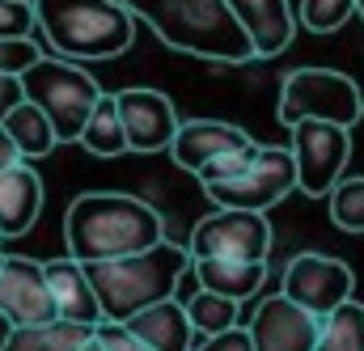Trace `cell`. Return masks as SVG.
Instances as JSON below:
<instances>
[{"label": "cell", "mask_w": 364, "mask_h": 351, "mask_svg": "<svg viewBox=\"0 0 364 351\" xmlns=\"http://www.w3.org/2000/svg\"><path fill=\"white\" fill-rule=\"evenodd\" d=\"M161 212L144 203L140 195L123 190H90L77 195L68 216H64V242L68 254L81 263H102V259H123L136 254L153 242H161Z\"/></svg>", "instance_id": "cell-1"}, {"label": "cell", "mask_w": 364, "mask_h": 351, "mask_svg": "<svg viewBox=\"0 0 364 351\" xmlns=\"http://www.w3.org/2000/svg\"><path fill=\"white\" fill-rule=\"evenodd\" d=\"M153 34L186 55L216 60V64H246L255 60V43L233 17L229 0H123Z\"/></svg>", "instance_id": "cell-2"}, {"label": "cell", "mask_w": 364, "mask_h": 351, "mask_svg": "<svg viewBox=\"0 0 364 351\" xmlns=\"http://www.w3.org/2000/svg\"><path fill=\"white\" fill-rule=\"evenodd\" d=\"M186 266H195L191 250L161 237V242H153V246H144L136 254L85 263V271H90V279H93L102 318L106 322H127L132 313H140V309L174 296V288L186 275Z\"/></svg>", "instance_id": "cell-3"}, {"label": "cell", "mask_w": 364, "mask_h": 351, "mask_svg": "<svg viewBox=\"0 0 364 351\" xmlns=\"http://www.w3.org/2000/svg\"><path fill=\"white\" fill-rule=\"evenodd\" d=\"M34 21L64 60H114L136 38V13L123 0H30Z\"/></svg>", "instance_id": "cell-4"}, {"label": "cell", "mask_w": 364, "mask_h": 351, "mask_svg": "<svg viewBox=\"0 0 364 351\" xmlns=\"http://www.w3.org/2000/svg\"><path fill=\"white\" fill-rule=\"evenodd\" d=\"M21 85H26V97L34 106H43V114L51 119L60 144H77L81 140V127H85V119H90V110L102 89H97V81L77 60L38 55L21 72Z\"/></svg>", "instance_id": "cell-5"}, {"label": "cell", "mask_w": 364, "mask_h": 351, "mask_svg": "<svg viewBox=\"0 0 364 351\" xmlns=\"http://www.w3.org/2000/svg\"><path fill=\"white\" fill-rule=\"evenodd\" d=\"M364 114V97L348 72L335 68H296L279 85V123L292 127L301 119H322V123H343L356 127Z\"/></svg>", "instance_id": "cell-6"}, {"label": "cell", "mask_w": 364, "mask_h": 351, "mask_svg": "<svg viewBox=\"0 0 364 351\" xmlns=\"http://www.w3.org/2000/svg\"><path fill=\"white\" fill-rule=\"evenodd\" d=\"M191 259H250L267 263L272 254V225L263 212L250 207H216L208 212L186 242Z\"/></svg>", "instance_id": "cell-7"}, {"label": "cell", "mask_w": 364, "mask_h": 351, "mask_svg": "<svg viewBox=\"0 0 364 351\" xmlns=\"http://www.w3.org/2000/svg\"><path fill=\"white\" fill-rule=\"evenodd\" d=\"M292 157H296V190L301 195H331L352 157V127L301 119L292 123Z\"/></svg>", "instance_id": "cell-8"}, {"label": "cell", "mask_w": 364, "mask_h": 351, "mask_svg": "<svg viewBox=\"0 0 364 351\" xmlns=\"http://www.w3.org/2000/svg\"><path fill=\"white\" fill-rule=\"evenodd\" d=\"M208 199L216 207H250V212H267L284 195L296 190V157L292 148H259V157L242 170L237 178L225 182H208L203 186Z\"/></svg>", "instance_id": "cell-9"}, {"label": "cell", "mask_w": 364, "mask_h": 351, "mask_svg": "<svg viewBox=\"0 0 364 351\" xmlns=\"http://www.w3.org/2000/svg\"><path fill=\"white\" fill-rule=\"evenodd\" d=\"M352 288H356L352 266L331 259V254L305 250V254H296L292 263L284 266V296H292L296 305H305L318 318H326L331 309L352 301Z\"/></svg>", "instance_id": "cell-10"}, {"label": "cell", "mask_w": 364, "mask_h": 351, "mask_svg": "<svg viewBox=\"0 0 364 351\" xmlns=\"http://www.w3.org/2000/svg\"><path fill=\"white\" fill-rule=\"evenodd\" d=\"M119 119L127 131V153H166L178 136L174 102L161 89H119Z\"/></svg>", "instance_id": "cell-11"}, {"label": "cell", "mask_w": 364, "mask_h": 351, "mask_svg": "<svg viewBox=\"0 0 364 351\" xmlns=\"http://www.w3.org/2000/svg\"><path fill=\"white\" fill-rule=\"evenodd\" d=\"M250 339L255 351H314L318 347V330H322V318L309 313L305 305H296L292 296L275 292L267 296L255 318H250Z\"/></svg>", "instance_id": "cell-12"}, {"label": "cell", "mask_w": 364, "mask_h": 351, "mask_svg": "<svg viewBox=\"0 0 364 351\" xmlns=\"http://www.w3.org/2000/svg\"><path fill=\"white\" fill-rule=\"evenodd\" d=\"M0 309L13 318V326H38L60 318L55 296L47 284V266L21 254H4L0 263Z\"/></svg>", "instance_id": "cell-13"}, {"label": "cell", "mask_w": 364, "mask_h": 351, "mask_svg": "<svg viewBox=\"0 0 364 351\" xmlns=\"http://www.w3.org/2000/svg\"><path fill=\"white\" fill-rule=\"evenodd\" d=\"M250 131L237 127V123H225V119H186L178 123V136L170 144V157L174 166L186 174H199L208 161L225 157V153H237V148H250Z\"/></svg>", "instance_id": "cell-14"}, {"label": "cell", "mask_w": 364, "mask_h": 351, "mask_svg": "<svg viewBox=\"0 0 364 351\" xmlns=\"http://www.w3.org/2000/svg\"><path fill=\"white\" fill-rule=\"evenodd\" d=\"M229 9L242 21V30L250 34L255 60L279 55L296 34V13H292L288 0H229Z\"/></svg>", "instance_id": "cell-15"}, {"label": "cell", "mask_w": 364, "mask_h": 351, "mask_svg": "<svg viewBox=\"0 0 364 351\" xmlns=\"http://www.w3.org/2000/svg\"><path fill=\"white\" fill-rule=\"evenodd\" d=\"M47 266V284H51V296H55V313L68 318V322H85L97 326L102 322V305H97V292H93V279L81 259H51Z\"/></svg>", "instance_id": "cell-16"}, {"label": "cell", "mask_w": 364, "mask_h": 351, "mask_svg": "<svg viewBox=\"0 0 364 351\" xmlns=\"http://www.w3.org/2000/svg\"><path fill=\"white\" fill-rule=\"evenodd\" d=\"M43 212V178L30 161L0 170V237H21Z\"/></svg>", "instance_id": "cell-17"}, {"label": "cell", "mask_w": 364, "mask_h": 351, "mask_svg": "<svg viewBox=\"0 0 364 351\" xmlns=\"http://www.w3.org/2000/svg\"><path fill=\"white\" fill-rule=\"evenodd\" d=\"M127 330L140 335L153 351H191L195 347V326L186 318V305L174 301V296H166V301L132 313L127 318Z\"/></svg>", "instance_id": "cell-18"}, {"label": "cell", "mask_w": 364, "mask_h": 351, "mask_svg": "<svg viewBox=\"0 0 364 351\" xmlns=\"http://www.w3.org/2000/svg\"><path fill=\"white\" fill-rule=\"evenodd\" d=\"M195 279L208 292L233 296V301H250L263 279H267V263H250V259H195Z\"/></svg>", "instance_id": "cell-19"}, {"label": "cell", "mask_w": 364, "mask_h": 351, "mask_svg": "<svg viewBox=\"0 0 364 351\" xmlns=\"http://www.w3.org/2000/svg\"><path fill=\"white\" fill-rule=\"evenodd\" d=\"M77 144L93 157H123L127 153V131H123V119H119V93H97Z\"/></svg>", "instance_id": "cell-20"}, {"label": "cell", "mask_w": 364, "mask_h": 351, "mask_svg": "<svg viewBox=\"0 0 364 351\" xmlns=\"http://www.w3.org/2000/svg\"><path fill=\"white\" fill-rule=\"evenodd\" d=\"M0 123H4V131L13 136V144L21 148V157H26V161H38V157H47V153L60 144V136H55L51 119H47V114H43V106H34L30 97H26V102H17Z\"/></svg>", "instance_id": "cell-21"}, {"label": "cell", "mask_w": 364, "mask_h": 351, "mask_svg": "<svg viewBox=\"0 0 364 351\" xmlns=\"http://www.w3.org/2000/svg\"><path fill=\"white\" fill-rule=\"evenodd\" d=\"M93 335L85 322H68V318H51L38 326H13L9 343L0 351H77Z\"/></svg>", "instance_id": "cell-22"}, {"label": "cell", "mask_w": 364, "mask_h": 351, "mask_svg": "<svg viewBox=\"0 0 364 351\" xmlns=\"http://www.w3.org/2000/svg\"><path fill=\"white\" fill-rule=\"evenodd\" d=\"M314 351H364V305L360 301H343L339 309H331L322 318L318 347Z\"/></svg>", "instance_id": "cell-23"}, {"label": "cell", "mask_w": 364, "mask_h": 351, "mask_svg": "<svg viewBox=\"0 0 364 351\" xmlns=\"http://www.w3.org/2000/svg\"><path fill=\"white\" fill-rule=\"evenodd\" d=\"M237 305L233 296H220V292H208L199 288L191 301H186V318L195 326V339H208V335H220L229 326H237Z\"/></svg>", "instance_id": "cell-24"}, {"label": "cell", "mask_w": 364, "mask_h": 351, "mask_svg": "<svg viewBox=\"0 0 364 351\" xmlns=\"http://www.w3.org/2000/svg\"><path fill=\"white\" fill-rule=\"evenodd\" d=\"M326 203H331V220L343 233H364V178H339Z\"/></svg>", "instance_id": "cell-25"}, {"label": "cell", "mask_w": 364, "mask_h": 351, "mask_svg": "<svg viewBox=\"0 0 364 351\" xmlns=\"http://www.w3.org/2000/svg\"><path fill=\"white\" fill-rule=\"evenodd\" d=\"M356 0H301V26L314 34H335L343 21H352Z\"/></svg>", "instance_id": "cell-26"}, {"label": "cell", "mask_w": 364, "mask_h": 351, "mask_svg": "<svg viewBox=\"0 0 364 351\" xmlns=\"http://www.w3.org/2000/svg\"><path fill=\"white\" fill-rule=\"evenodd\" d=\"M259 148H263V144H250V148H237V153H225V157H216V161H208V166H203V170H199V182H203V186H208V182H225V178H237L242 174V170H246V166H250V161H255V157H259Z\"/></svg>", "instance_id": "cell-27"}, {"label": "cell", "mask_w": 364, "mask_h": 351, "mask_svg": "<svg viewBox=\"0 0 364 351\" xmlns=\"http://www.w3.org/2000/svg\"><path fill=\"white\" fill-rule=\"evenodd\" d=\"M34 26L38 21L30 0H0V38H30Z\"/></svg>", "instance_id": "cell-28"}, {"label": "cell", "mask_w": 364, "mask_h": 351, "mask_svg": "<svg viewBox=\"0 0 364 351\" xmlns=\"http://www.w3.org/2000/svg\"><path fill=\"white\" fill-rule=\"evenodd\" d=\"M38 55H43V51L34 47V38H0V72L21 77Z\"/></svg>", "instance_id": "cell-29"}, {"label": "cell", "mask_w": 364, "mask_h": 351, "mask_svg": "<svg viewBox=\"0 0 364 351\" xmlns=\"http://www.w3.org/2000/svg\"><path fill=\"white\" fill-rule=\"evenodd\" d=\"M93 335L106 343V351H153L140 335L127 330V322H106V318H102V322L93 326Z\"/></svg>", "instance_id": "cell-30"}, {"label": "cell", "mask_w": 364, "mask_h": 351, "mask_svg": "<svg viewBox=\"0 0 364 351\" xmlns=\"http://www.w3.org/2000/svg\"><path fill=\"white\" fill-rule=\"evenodd\" d=\"M191 351H255V339L246 326H229L220 335H208V339H195Z\"/></svg>", "instance_id": "cell-31"}, {"label": "cell", "mask_w": 364, "mask_h": 351, "mask_svg": "<svg viewBox=\"0 0 364 351\" xmlns=\"http://www.w3.org/2000/svg\"><path fill=\"white\" fill-rule=\"evenodd\" d=\"M17 102H26V85H21V77H13V72H0V119L17 106Z\"/></svg>", "instance_id": "cell-32"}, {"label": "cell", "mask_w": 364, "mask_h": 351, "mask_svg": "<svg viewBox=\"0 0 364 351\" xmlns=\"http://www.w3.org/2000/svg\"><path fill=\"white\" fill-rule=\"evenodd\" d=\"M17 161H26V157H21V148L13 144V136H9L4 123H0V170H9V166H17Z\"/></svg>", "instance_id": "cell-33"}, {"label": "cell", "mask_w": 364, "mask_h": 351, "mask_svg": "<svg viewBox=\"0 0 364 351\" xmlns=\"http://www.w3.org/2000/svg\"><path fill=\"white\" fill-rule=\"evenodd\" d=\"M9 335H13V318H9V313L0 309V347L9 343Z\"/></svg>", "instance_id": "cell-34"}, {"label": "cell", "mask_w": 364, "mask_h": 351, "mask_svg": "<svg viewBox=\"0 0 364 351\" xmlns=\"http://www.w3.org/2000/svg\"><path fill=\"white\" fill-rule=\"evenodd\" d=\"M77 351H106V343H102L97 335H90V339H85V343H81V347H77Z\"/></svg>", "instance_id": "cell-35"}, {"label": "cell", "mask_w": 364, "mask_h": 351, "mask_svg": "<svg viewBox=\"0 0 364 351\" xmlns=\"http://www.w3.org/2000/svg\"><path fill=\"white\" fill-rule=\"evenodd\" d=\"M356 17L364 21V0H356Z\"/></svg>", "instance_id": "cell-36"}, {"label": "cell", "mask_w": 364, "mask_h": 351, "mask_svg": "<svg viewBox=\"0 0 364 351\" xmlns=\"http://www.w3.org/2000/svg\"><path fill=\"white\" fill-rule=\"evenodd\" d=\"M0 263H4V254H0Z\"/></svg>", "instance_id": "cell-37"}]
</instances>
